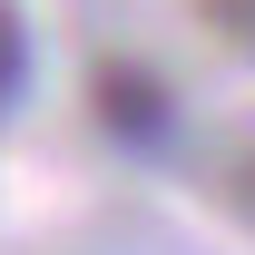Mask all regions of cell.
<instances>
[{"label": "cell", "mask_w": 255, "mask_h": 255, "mask_svg": "<svg viewBox=\"0 0 255 255\" xmlns=\"http://www.w3.org/2000/svg\"><path fill=\"white\" fill-rule=\"evenodd\" d=\"M20 89H30V30H20V10L0 0V108H20Z\"/></svg>", "instance_id": "obj_2"}, {"label": "cell", "mask_w": 255, "mask_h": 255, "mask_svg": "<svg viewBox=\"0 0 255 255\" xmlns=\"http://www.w3.org/2000/svg\"><path fill=\"white\" fill-rule=\"evenodd\" d=\"M98 128H108L118 147H137V157H157L167 137H177V98H167V79L108 59V69H98Z\"/></svg>", "instance_id": "obj_1"}]
</instances>
